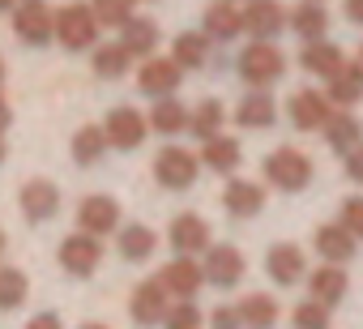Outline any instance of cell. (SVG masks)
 Returning <instances> with one entry per match:
<instances>
[{
	"instance_id": "33",
	"label": "cell",
	"mask_w": 363,
	"mask_h": 329,
	"mask_svg": "<svg viewBox=\"0 0 363 329\" xmlns=\"http://www.w3.org/2000/svg\"><path fill=\"white\" fill-rule=\"evenodd\" d=\"M320 128H325V137H329V145H333L337 154H346V150H350V145L359 141V133H363V128H359V120H354V116H346V111L329 116V120H325Z\"/></svg>"
},
{
	"instance_id": "41",
	"label": "cell",
	"mask_w": 363,
	"mask_h": 329,
	"mask_svg": "<svg viewBox=\"0 0 363 329\" xmlns=\"http://www.w3.org/2000/svg\"><path fill=\"white\" fill-rule=\"evenodd\" d=\"M346 172H350V180H363V141H354L346 150Z\"/></svg>"
},
{
	"instance_id": "4",
	"label": "cell",
	"mask_w": 363,
	"mask_h": 329,
	"mask_svg": "<svg viewBox=\"0 0 363 329\" xmlns=\"http://www.w3.org/2000/svg\"><path fill=\"white\" fill-rule=\"evenodd\" d=\"M13 35L30 48L52 43V9L48 0H18L13 5Z\"/></svg>"
},
{
	"instance_id": "22",
	"label": "cell",
	"mask_w": 363,
	"mask_h": 329,
	"mask_svg": "<svg viewBox=\"0 0 363 329\" xmlns=\"http://www.w3.org/2000/svg\"><path fill=\"white\" fill-rule=\"evenodd\" d=\"M316 252L329 261V265H342L354 257V235L346 227H320L316 231Z\"/></svg>"
},
{
	"instance_id": "14",
	"label": "cell",
	"mask_w": 363,
	"mask_h": 329,
	"mask_svg": "<svg viewBox=\"0 0 363 329\" xmlns=\"http://www.w3.org/2000/svg\"><path fill=\"white\" fill-rule=\"evenodd\" d=\"M56 210H60V189H56V184L30 180V184L22 189V214H26L30 223H48Z\"/></svg>"
},
{
	"instance_id": "19",
	"label": "cell",
	"mask_w": 363,
	"mask_h": 329,
	"mask_svg": "<svg viewBox=\"0 0 363 329\" xmlns=\"http://www.w3.org/2000/svg\"><path fill=\"white\" fill-rule=\"evenodd\" d=\"M291 120H295V128H320V124L329 120V103H325V94H316V90H299V94L291 99Z\"/></svg>"
},
{
	"instance_id": "24",
	"label": "cell",
	"mask_w": 363,
	"mask_h": 329,
	"mask_svg": "<svg viewBox=\"0 0 363 329\" xmlns=\"http://www.w3.org/2000/svg\"><path fill=\"white\" fill-rule=\"evenodd\" d=\"M145 124L154 128V133H179V128H189V111H184V103H175L171 94H162L158 103H154V111L145 116Z\"/></svg>"
},
{
	"instance_id": "5",
	"label": "cell",
	"mask_w": 363,
	"mask_h": 329,
	"mask_svg": "<svg viewBox=\"0 0 363 329\" xmlns=\"http://www.w3.org/2000/svg\"><path fill=\"white\" fill-rule=\"evenodd\" d=\"M282 69H286V60H282V52H278L269 39H257V43L244 48V56H240V77H244L248 86H265V82L282 77Z\"/></svg>"
},
{
	"instance_id": "37",
	"label": "cell",
	"mask_w": 363,
	"mask_h": 329,
	"mask_svg": "<svg viewBox=\"0 0 363 329\" xmlns=\"http://www.w3.org/2000/svg\"><path fill=\"white\" fill-rule=\"evenodd\" d=\"M291 26H295L303 39H320L325 26H329V18H325V9H316V5H299V9L291 13Z\"/></svg>"
},
{
	"instance_id": "43",
	"label": "cell",
	"mask_w": 363,
	"mask_h": 329,
	"mask_svg": "<svg viewBox=\"0 0 363 329\" xmlns=\"http://www.w3.org/2000/svg\"><path fill=\"white\" fill-rule=\"evenodd\" d=\"M26 329H65V325H60V316H56V312H35Z\"/></svg>"
},
{
	"instance_id": "10",
	"label": "cell",
	"mask_w": 363,
	"mask_h": 329,
	"mask_svg": "<svg viewBox=\"0 0 363 329\" xmlns=\"http://www.w3.org/2000/svg\"><path fill=\"white\" fill-rule=\"evenodd\" d=\"M171 248H175L179 257L206 252V248H210V223H206L201 214H179V218L171 223Z\"/></svg>"
},
{
	"instance_id": "13",
	"label": "cell",
	"mask_w": 363,
	"mask_h": 329,
	"mask_svg": "<svg viewBox=\"0 0 363 329\" xmlns=\"http://www.w3.org/2000/svg\"><path fill=\"white\" fill-rule=\"evenodd\" d=\"M179 69L175 60H162V56H154V60H145L141 65V73H137V86L145 90V94H154V99H162V94H171L175 86H179Z\"/></svg>"
},
{
	"instance_id": "39",
	"label": "cell",
	"mask_w": 363,
	"mask_h": 329,
	"mask_svg": "<svg viewBox=\"0 0 363 329\" xmlns=\"http://www.w3.org/2000/svg\"><path fill=\"white\" fill-rule=\"evenodd\" d=\"M329 325V308L320 299H308L295 308V329H325Z\"/></svg>"
},
{
	"instance_id": "26",
	"label": "cell",
	"mask_w": 363,
	"mask_h": 329,
	"mask_svg": "<svg viewBox=\"0 0 363 329\" xmlns=\"http://www.w3.org/2000/svg\"><path fill=\"white\" fill-rule=\"evenodd\" d=\"M308 286H312V295L325 303V308H333V303H342V295H346V274L337 269V265H325V269H316L312 278H308Z\"/></svg>"
},
{
	"instance_id": "27",
	"label": "cell",
	"mask_w": 363,
	"mask_h": 329,
	"mask_svg": "<svg viewBox=\"0 0 363 329\" xmlns=\"http://www.w3.org/2000/svg\"><path fill=\"white\" fill-rule=\"evenodd\" d=\"M26 295H30V278H26L18 265H0V312L22 308Z\"/></svg>"
},
{
	"instance_id": "32",
	"label": "cell",
	"mask_w": 363,
	"mask_h": 329,
	"mask_svg": "<svg viewBox=\"0 0 363 329\" xmlns=\"http://www.w3.org/2000/svg\"><path fill=\"white\" fill-rule=\"evenodd\" d=\"M128 65H133V56H128L124 43H103V48H94V73H99V77H124Z\"/></svg>"
},
{
	"instance_id": "31",
	"label": "cell",
	"mask_w": 363,
	"mask_h": 329,
	"mask_svg": "<svg viewBox=\"0 0 363 329\" xmlns=\"http://www.w3.org/2000/svg\"><path fill=\"white\" fill-rule=\"evenodd\" d=\"M201 158H206L210 172H231L235 162H240V141L214 133V137H206V154H201Z\"/></svg>"
},
{
	"instance_id": "3",
	"label": "cell",
	"mask_w": 363,
	"mask_h": 329,
	"mask_svg": "<svg viewBox=\"0 0 363 329\" xmlns=\"http://www.w3.org/2000/svg\"><path fill=\"white\" fill-rule=\"evenodd\" d=\"M154 180H158L162 189H171V193L193 189V180H197V154L179 150V145L158 150V158H154Z\"/></svg>"
},
{
	"instance_id": "12",
	"label": "cell",
	"mask_w": 363,
	"mask_h": 329,
	"mask_svg": "<svg viewBox=\"0 0 363 329\" xmlns=\"http://www.w3.org/2000/svg\"><path fill=\"white\" fill-rule=\"evenodd\" d=\"M158 282H162V291L167 295H179V299H193L197 291H201V265L193 261V257H179V261H171V265H162V274H158Z\"/></svg>"
},
{
	"instance_id": "46",
	"label": "cell",
	"mask_w": 363,
	"mask_h": 329,
	"mask_svg": "<svg viewBox=\"0 0 363 329\" xmlns=\"http://www.w3.org/2000/svg\"><path fill=\"white\" fill-rule=\"evenodd\" d=\"M18 5V0H0V13H5V9H13Z\"/></svg>"
},
{
	"instance_id": "45",
	"label": "cell",
	"mask_w": 363,
	"mask_h": 329,
	"mask_svg": "<svg viewBox=\"0 0 363 329\" xmlns=\"http://www.w3.org/2000/svg\"><path fill=\"white\" fill-rule=\"evenodd\" d=\"M346 18L363 26V0H346Z\"/></svg>"
},
{
	"instance_id": "15",
	"label": "cell",
	"mask_w": 363,
	"mask_h": 329,
	"mask_svg": "<svg viewBox=\"0 0 363 329\" xmlns=\"http://www.w3.org/2000/svg\"><path fill=\"white\" fill-rule=\"evenodd\" d=\"M282 26H286V13H282L278 0H252L244 9V30L257 35V39H274Z\"/></svg>"
},
{
	"instance_id": "35",
	"label": "cell",
	"mask_w": 363,
	"mask_h": 329,
	"mask_svg": "<svg viewBox=\"0 0 363 329\" xmlns=\"http://www.w3.org/2000/svg\"><path fill=\"white\" fill-rule=\"evenodd\" d=\"M189 128H193L201 141H206V137H214V133L223 128V103H218V99H206V103L189 116Z\"/></svg>"
},
{
	"instance_id": "9",
	"label": "cell",
	"mask_w": 363,
	"mask_h": 329,
	"mask_svg": "<svg viewBox=\"0 0 363 329\" xmlns=\"http://www.w3.org/2000/svg\"><path fill=\"white\" fill-rule=\"evenodd\" d=\"M77 223H82V231H90V235H107V231L120 227V201L94 193V197H86V201L77 206Z\"/></svg>"
},
{
	"instance_id": "29",
	"label": "cell",
	"mask_w": 363,
	"mask_h": 329,
	"mask_svg": "<svg viewBox=\"0 0 363 329\" xmlns=\"http://www.w3.org/2000/svg\"><path fill=\"white\" fill-rule=\"evenodd\" d=\"M299 65L308 69V73H320V77H329L337 65H342V52L333 48V43H320V39H308V48L299 52Z\"/></svg>"
},
{
	"instance_id": "8",
	"label": "cell",
	"mask_w": 363,
	"mask_h": 329,
	"mask_svg": "<svg viewBox=\"0 0 363 329\" xmlns=\"http://www.w3.org/2000/svg\"><path fill=\"white\" fill-rule=\"evenodd\" d=\"M244 257L231 248V244H218V248H206V265H201V278L214 282V286H235L244 278Z\"/></svg>"
},
{
	"instance_id": "44",
	"label": "cell",
	"mask_w": 363,
	"mask_h": 329,
	"mask_svg": "<svg viewBox=\"0 0 363 329\" xmlns=\"http://www.w3.org/2000/svg\"><path fill=\"white\" fill-rule=\"evenodd\" d=\"M9 124H13V107H9V99H5V94H0V133H5Z\"/></svg>"
},
{
	"instance_id": "34",
	"label": "cell",
	"mask_w": 363,
	"mask_h": 329,
	"mask_svg": "<svg viewBox=\"0 0 363 329\" xmlns=\"http://www.w3.org/2000/svg\"><path fill=\"white\" fill-rule=\"evenodd\" d=\"M171 52H175L171 60H175L179 69H201V65H206V52H210V39H206V35H179Z\"/></svg>"
},
{
	"instance_id": "23",
	"label": "cell",
	"mask_w": 363,
	"mask_h": 329,
	"mask_svg": "<svg viewBox=\"0 0 363 329\" xmlns=\"http://www.w3.org/2000/svg\"><path fill=\"white\" fill-rule=\"evenodd\" d=\"M235 316H240V325H248V329H274V325H278V303H274L269 295H244L240 308H235Z\"/></svg>"
},
{
	"instance_id": "20",
	"label": "cell",
	"mask_w": 363,
	"mask_h": 329,
	"mask_svg": "<svg viewBox=\"0 0 363 329\" xmlns=\"http://www.w3.org/2000/svg\"><path fill=\"white\" fill-rule=\"evenodd\" d=\"M240 30H244V13L235 5L218 0V5L206 9V39H235Z\"/></svg>"
},
{
	"instance_id": "38",
	"label": "cell",
	"mask_w": 363,
	"mask_h": 329,
	"mask_svg": "<svg viewBox=\"0 0 363 329\" xmlns=\"http://www.w3.org/2000/svg\"><path fill=\"white\" fill-rule=\"evenodd\" d=\"M99 26H124L133 18V0H90Z\"/></svg>"
},
{
	"instance_id": "16",
	"label": "cell",
	"mask_w": 363,
	"mask_h": 329,
	"mask_svg": "<svg viewBox=\"0 0 363 329\" xmlns=\"http://www.w3.org/2000/svg\"><path fill=\"white\" fill-rule=\"evenodd\" d=\"M223 206H227V214H235V218H252V214L265 210V189H257L252 180H231V184L223 189Z\"/></svg>"
},
{
	"instance_id": "30",
	"label": "cell",
	"mask_w": 363,
	"mask_h": 329,
	"mask_svg": "<svg viewBox=\"0 0 363 329\" xmlns=\"http://www.w3.org/2000/svg\"><path fill=\"white\" fill-rule=\"evenodd\" d=\"M103 150H107V133H103L99 124H86V128H77V133H73V158L82 162V167L99 162V158H103Z\"/></svg>"
},
{
	"instance_id": "1",
	"label": "cell",
	"mask_w": 363,
	"mask_h": 329,
	"mask_svg": "<svg viewBox=\"0 0 363 329\" xmlns=\"http://www.w3.org/2000/svg\"><path fill=\"white\" fill-rule=\"evenodd\" d=\"M52 35L69 48V52H86L99 43V18L90 5H82V0H73V5H65L60 13H52Z\"/></svg>"
},
{
	"instance_id": "7",
	"label": "cell",
	"mask_w": 363,
	"mask_h": 329,
	"mask_svg": "<svg viewBox=\"0 0 363 329\" xmlns=\"http://www.w3.org/2000/svg\"><path fill=\"white\" fill-rule=\"evenodd\" d=\"M103 133H107V145H116V150H137V145L145 141L150 124H145V116H141L137 107H116V111L107 116Z\"/></svg>"
},
{
	"instance_id": "49",
	"label": "cell",
	"mask_w": 363,
	"mask_h": 329,
	"mask_svg": "<svg viewBox=\"0 0 363 329\" xmlns=\"http://www.w3.org/2000/svg\"><path fill=\"white\" fill-rule=\"evenodd\" d=\"M0 86H5V60H0Z\"/></svg>"
},
{
	"instance_id": "40",
	"label": "cell",
	"mask_w": 363,
	"mask_h": 329,
	"mask_svg": "<svg viewBox=\"0 0 363 329\" xmlns=\"http://www.w3.org/2000/svg\"><path fill=\"white\" fill-rule=\"evenodd\" d=\"M342 227H346L354 240H363V197H350V201L342 206Z\"/></svg>"
},
{
	"instance_id": "6",
	"label": "cell",
	"mask_w": 363,
	"mask_h": 329,
	"mask_svg": "<svg viewBox=\"0 0 363 329\" xmlns=\"http://www.w3.org/2000/svg\"><path fill=\"white\" fill-rule=\"evenodd\" d=\"M99 261H103V244H99V235H90V231H77V235H69V240L60 244V265H65V274H73V278H90V274L99 269Z\"/></svg>"
},
{
	"instance_id": "48",
	"label": "cell",
	"mask_w": 363,
	"mask_h": 329,
	"mask_svg": "<svg viewBox=\"0 0 363 329\" xmlns=\"http://www.w3.org/2000/svg\"><path fill=\"white\" fill-rule=\"evenodd\" d=\"M5 244H9V240H5V231H0V257H5Z\"/></svg>"
},
{
	"instance_id": "42",
	"label": "cell",
	"mask_w": 363,
	"mask_h": 329,
	"mask_svg": "<svg viewBox=\"0 0 363 329\" xmlns=\"http://www.w3.org/2000/svg\"><path fill=\"white\" fill-rule=\"evenodd\" d=\"M210 329H240V316H235V308H214V316H210Z\"/></svg>"
},
{
	"instance_id": "47",
	"label": "cell",
	"mask_w": 363,
	"mask_h": 329,
	"mask_svg": "<svg viewBox=\"0 0 363 329\" xmlns=\"http://www.w3.org/2000/svg\"><path fill=\"white\" fill-rule=\"evenodd\" d=\"M0 162H5V133H0Z\"/></svg>"
},
{
	"instance_id": "2",
	"label": "cell",
	"mask_w": 363,
	"mask_h": 329,
	"mask_svg": "<svg viewBox=\"0 0 363 329\" xmlns=\"http://www.w3.org/2000/svg\"><path fill=\"white\" fill-rule=\"evenodd\" d=\"M265 180H269L274 189H282V193H299V189L312 180V162H308L299 150L282 145V150H274V154L265 158Z\"/></svg>"
},
{
	"instance_id": "25",
	"label": "cell",
	"mask_w": 363,
	"mask_h": 329,
	"mask_svg": "<svg viewBox=\"0 0 363 329\" xmlns=\"http://www.w3.org/2000/svg\"><path fill=\"white\" fill-rule=\"evenodd\" d=\"M154 248H158V235H154L150 227L133 223V227L120 231V257H124V261H150Z\"/></svg>"
},
{
	"instance_id": "50",
	"label": "cell",
	"mask_w": 363,
	"mask_h": 329,
	"mask_svg": "<svg viewBox=\"0 0 363 329\" xmlns=\"http://www.w3.org/2000/svg\"><path fill=\"white\" fill-rule=\"evenodd\" d=\"M82 329H107V325H82Z\"/></svg>"
},
{
	"instance_id": "18",
	"label": "cell",
	"mask_w": 363,
	"mask_h": 329,
	"mask_svg": "<svg viewBox=\"0 0 363 329\" xmlns=\"http://www.w3.org/2000/svg\"><path fill=\"white\" fill-rule=\"evenodd\" d=\"M329 99H333L337 107H350V103H359V99H363V69L342 60V65L329 73Z\"/></svg>"
},
{
	"instance_id": "36",
	"label": "cell",
	"mask_w": 363,
	"mask_h": 329,
	"mask_svg": "<svg viewBox=\"0 0 363 329\" xmlns=\"http://www.w3.org/2000/svg\"><path fill=\"white\" fill-rule=\"evenodd\" d=\"M206 325V316H201V308L193 303V299H179L175 308H167V316H162V329H201Z\"/></svg>"
},
{
	"instance_id": "11",
	"label": "cell",
	"mask_w": 363,
	"mask_h": 329,
	"mask_svg": "<svg viewBox=\"0 0 363 329\" xmlns=\"http://www.w3.org/2000/svg\"><path fill=\"white\" fill-rule=\"evenodd\" d=\"M167 291H162V282L158 278H150V282H141L137 291H133V299H128V312H133V320L137 325H162V316H167Z\"/></svg>"
},
{
	"instance_id": "28",
	"label": "cell",
	"mask_w": 363,
	"mask_h": 329,
	"mask_svg": "<svg viewBox=\"0 0 363 329\" xmlns=\"http://www.w3.org/2000/svg\"><path fill=\"white\" fill-rule=\"evenodd\" d=\"M274 116H278V107H274V99L269 94H248V99H240V107H235V120L244 124V128H265V124H274Z\"/></svg>"
},
{
	"instance_id": "21",
	"label": "cell",
	"mask_w": 363,
	"mask_h": 329,
	"mask_svg": "<svg viewBox=\"0 0 363 329\" xmlns=\"http://www.w3.org/2000/svg\"><path fill=\"white\" fill-rule=\"evenodd\" d=\"M120 43L128 48V56H150L158 48V26L150 18H128L120 26Z\"/></svg>"
},
{
	"instance_id": "17",
	"label": "cell",
	"mask_w": 363,
	"mask_h": 329,
	"mask_svg": "<svg viewBox=\"0 0 363 329\" xmlns=\"http://www.w3.org/2000/svg\"><path fill=\"white\" fill-rule=\"evenodd\" d=\"M265 274H269L274 282H282V286L299 282V278H303V252H299L295 244H274L269 257H265Z\"/></svg>"
}]
</instances>
